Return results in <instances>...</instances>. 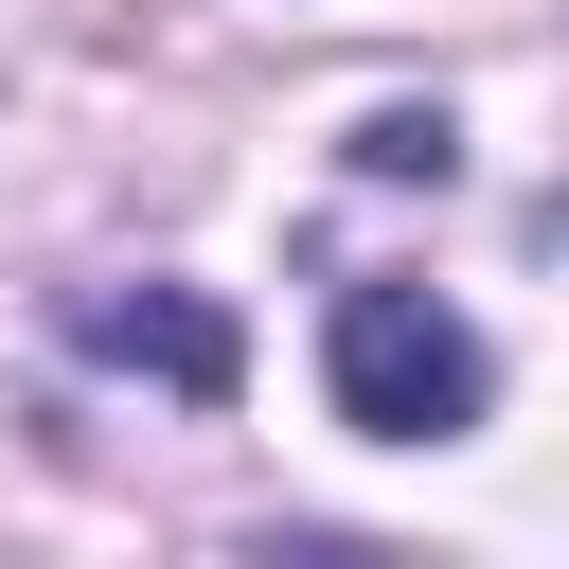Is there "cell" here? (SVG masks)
Returning <instances> with one entry per match:
<instances>
[{
  "label": "cell",
  "instance_id": "obj_1",
  "mask_svg": "<svg viewBox=\"0 0 569 569\" xmlns=\"http://www.w3.org/2000/svg\"><path fill=\"white\" fill-rule=\"evenodd\" d=\"M320 391H338V427H373V445H462L480 391H498V356H480V320L427 302V284H338Z\"/></svg>",
  "mask_w": 569,
  "mask_h": 569
},
{
  "label": "cell",
  "instance_id": "obj_2",
  "mask_svg": "<svg viewBox=\"0 0 569 569\" xmlns=\"http://www.w3.org/2000/svg\"><path fill=\"white\" fill-rule=\"evenodd\" d=\"M71 338H89L107 373H160L178 409H231V373H249V338H231L196 284H89V302H71Z\"/></svg>",
  "mask_w": 569,
  "mask_h": 569
},
{
  "label": "cell",
  "instance_id": "obj_3",
  "mask_svg": "<svg viewBox=\"0 0 569 569\" xmlns=\"http://www.w3.org/2000/svg\"><path fill=\"white\" fill-rule=\"evenodd\" d=\"M462 142H445V107H373L356 124V178H445Z\"/></svg>",
  "mask_w": 569,
  "mask_h": 569
}]
</instances>
